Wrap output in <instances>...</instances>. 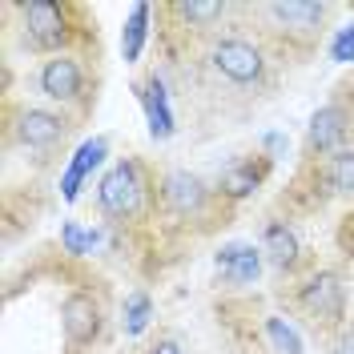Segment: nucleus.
<instances>
[{
    "label": "nucleus",
    "mask_w": 354,
    "mask_h": 354,
    "mask_svg": "<svg viewBox=\"0 0 354 354\" xmlns=\"http://www.w3.org/2000/svg\"><path fill=\"white\" fill-rule=\"evenodd\" d=\"M266 12L282 28H290V32H314L322 24V17H326V4H314V0H278Z\"/></svg>",
    "instance_id": "obj_9"
},
{
    "label": "nucleus",
    "mask_w": 354,
    "mask_h": 354,
    "mask_svg": "<svg viewBox=\"0 0 354 354\" xmlns=\"http://www.w3.org/2000/svg\"><path fill=\"white\" fill-rule=\"evenodd\" d=\"M165 205L181 214V218H189V214H201V205H205V185H201V177L185 174V169H174V174L165 177Z\"/></svg>",
    "instance_id": "obj_8"
},
{
    "label": "nucleus",
    "mask_w": 354,
    "mask_h": 354,
    "mask_svg": "<svg viewBox=\"0 0 354 354\" xmlns=\"http://www.w3.org/2000/svg\"><path fill=\"white\" fill-rule=\"evenodd\" d=\"M61 326H65V338L73 346H85L101 334V306L88 294H68L61 306Z\"/></svg>",
    "instance_id": "obj_3"
},
{
    "label": "nucleus",
    "mask_w": 354,
    "mask_h": 354,
    "mask_svg": "<svg viewBox=\"0 0 354 354\" xmlns=\"http://www.w3.org/2000/svg\"><path fill=\"white\" fill-rule=\"evenodd\" d=\"M149 354H181V346H177L174 338H161V342H157V346H153Z\"/></svg>",
    "instance_id": "obj_15"
},
{
    "label": "nucleus",
    "mask_w": 354,
    "mask_h": 354,
    "mask_svg": "<svg viewBox=\"0 0 354 354\" xmlns=\"http://www.w3.org/2000/svg\"><path fill=\"white\" fill-rule=\"evenodd\" d=\"M221 0H185V4H177V17H185V21L194 24H209L214 17H221Z\"/></svg>",
    "instance_id": "obj_13"
},
{
    "label": "nucleus",
    "mask_w": 354,
    "mask_h": 354,
    "mask_svg": "<svg viewBox=\"0 0 354 354\" xmlns=\"http://www.w3.org/2000/svg\"><path fill=\"white\" fill-rule=\"evenodd\" d=\"M65 117H57V113L48 109H24L21 121H17V137H21V145L28 149H48V145H57L61 137H65Z\"/></svg>",
    "instance_id": "obj_6"
},
{
    "label": "nucleus",
    "mask_w": 354,
    "mask_h": 354,
    "mask_svg": "<svg viewBox=\"0 0 354 354\" xmlns=\"http://www.w3.org/2000/svg\"><path fill=\"white\" fill-rule=\"evenodd\" d=\"M338 354H354V330H346L338 338Z\"/></svg>",
    "instance_id": "obj_16"
},
{
    "label": "nucleus",
    "mask_w": 354,
    "mask_h": 354,
    "mask_svg": "<svg viewBox=\"0 0 354 354\" xmlns=\"http://www.w3.org/2000/svg\"><path fill=\"white\" fill-rule=\"evenodd\" d=\"M326 177L338 194H354V153H334Z\"/></svg>",
    "instance_id": "obj_12"
},
{
    "label": "nucleus",
    "mask_w": 354,
    "mask_h": 354,
    "mask_svg": "<svg viewBox=\"0 0 354 354\" xmlns=\"http://www.w3.org/2000/svg\"><path fill=\"white\" fill-rule=\"evenodd\" d=\"M346 113L338 109V105H322V109L310 117V145L318 149V153H334L338 145H342V137H346Z\"/></svg>",
    "instance_id": "obj_10"
},
{
    "label": "nucleus",
    "mask_w": 354,
    "mask_h": 354,
    "mask_svg": "<svg viewBox=\"0 0 354 354\" xmlns=\"http://www.w3.org/2000/svg\"><path fill=\"white\" fill-rule=\"evenodd\" d=\"M137 205H141V174L133 161H121L101 181V209L109 218H133Z\"/></svg>",
    "instance_id": "obj_1"
},
{
    "label": "nucleus",
    "mask_w": 354,
    "mask_h": 354,
    "mask_svg": "<svg viewBox=\"0 0 354 354\" xmlns=\"http://www.w3.org/2000/svg\"><path fill=\"white\" fill-rule=\"evenodd\" d=\"M81 81L85 77H81V65L73 57H53L41 68V93L53 97V101H73L81 93Z\"/></svg>",
    "instance_id": "obj_7"
},
{
    "label": "nucleus",
    "mask_w": 354,
    "mask_h": 354,
    "mask_svg": "<svg viewBox=\"0 0 354 354\" xmlns=\"http://www.w3.org/2000/svg\"><path fill=\"white\" fill-rule=\"evenodd\" d=\"M342 282H338V274H330V270H322V274H314L306 286H302V306H306L310 318H326V322H334V318H342Z\"/></svg>",
    "instance_id": "obj_5"
},
{
    "label": "nucleus",
    "mask_w": 354,
    "mask_h": 354,
    "mask_svg": "<svg viewBox=\"0 0 354 354\" xmlns=\"http://www.w3.org/2000/svg\"><path fill=\"white\" fill-rule=\"evenodd\" d=\"M24 12V28H28V41L37 48H57L65 41V12L48 0H28L21 8Z\"/></svg>",
    "instance_id": "obj_4"
},
{
    "label": "nucleus",
    "mask_w": 354,
    "mask_h": 354,
    "mask_svg": "<svg viewBox=\"0 0 354 354\" xmlns=\"http://www.w3.org/2000/svg\"><path fill=\"white\" fill-rule=\"evenodd\" d=\"M266 254L274 266H294L298 262V234L282 221H270L266 225Z\"/></svg>",
    "instance_id": "obj_11"
},
{
    "label": "nucleus",
    "mask_w": 354,
    "mask_h": 354,
    "mask_svg": "<svg viewBox=\"0 0 354 354\" xmlns=\"http://www.w3.org/2000/svg\"><path fill=\"white\" fill-rule=\"evenodd\" d=\"M209 61L218 68L225 81H234V85H254V81H262V53L254 48L250 41H218L214 44V53H209Z\"/></svg>",
    "instance_id": "obj_2"
},
{
    "label": "nucleus",
    "mask_w": 354,
    "mask_h": 354,
    "mask_svg": "<svg viewBox=\"0 0 354 354\" xmlns=\"http://www.w3.org/2000/svg\"><path fill=\"white\" fill-rule=\"evenodd\" d=\"M254 185H258V174H254V165H238V169H230V174L221 177V189H225L230 198H245Z\"/></svg>",
    "instance_id": "obj_14"
}]
</instances>
